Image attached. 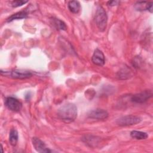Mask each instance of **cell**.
Returning a JSON list of instances; mask_svg holds the SVG:
<instances>
[{"label":"cell","mask_w":153,"mask_h":153,"mask_svg":"<svg viewBox=\"0 0 153 153\" xmlns=\"http://www.w3.org/2000/svg\"><path fill=\"white\" fill-rule=\"evenodd\" d=\"M5 105L11 111L19 112L22 108V103L16 98L13 97H8L5 99Z\"/></svg>","instance_id":"obj_5"},{"label":"cell","mask_w":153,"mask_h":153,"mask_svg":"<svg viewBox=\"0 0 153 153\" xmlns=\"http://www.w3.org/2000/svg\"><path fill=\"white\" fill-rule=\"evenodd\" d=\"M88 117L92 119L105 120L108 117V113L105 110L96 109L90 111L88 114Z\"/></svg>","instance_id":"obj_8"},{"label":"cell","mask_w":153,"mask_h":153,"mask_svg":"<svg viewBox=\"0 0 153 153\" xmlns=\"http://www.w3.org/2000/svg\"><path fill=\"white\" fill-rule=\"evenodd\" d=\"M119 3H120V1H108L107 4L109 6L112 7V6H115V5H118Z\"/></svg>","instance_id":"obj_17"},{"label":"cell","mask_w":153,"mask_h":153,"mask_svg":"<svg viewBox=\"0 0 153 153\" xmlns=\"http://www.w3.org/2000/svg\"><path fill=\"white\" fill-rule=\"evenodd\" d=\"M142 121L141 118L135 115H127L118 118L116 123L120 126H128L135 125Z\"/></svg>","instance_id":"obj_4"},{"label":"cell","mask_w":153,"mask_h":153,"mask_svg":"<svg viewBox=\"0 0 153 153\" xmlns=\"http://www.w3.org/2000/svg\"><path fill=\"white\" fill-rule=\"evenodd\" d=\"M57 115L63 122L66 123H71L77 117V108L73 103H66L59 109Z\"/></svg>","instance_id":"obj_1"},{"label":"cell","mask_w":153,"mask_h":153,"mask_svg":"<svg viewBox=\"0 0 153 153\" xmlns=\"http://www.w3.org/2000/svg\"><path fill=\"white\" fill-rule=\"evenodd\" d=\"M68 8L69 11L73 13H78L80 10V4L77 1H71L68 3Z\"/></svg>","instance_id":"obj_12"},{"label":"cell","mask_w":153,"mask_h":153,"mask_svg":"<svg viewBox=\"0 0 153 153\" xmlns=\"http://www.w3.org/2000/svg\"><path fill=\"white\" fill-rule=\"evenodd\" d=\"M152 91L151 90H145L134 94L131 97V101L137 103H142L151 98L152 96Z\"/></svg>","instance_id":"obj_6"},{"label":"cell","mask_w":153,"mask_h":153,"mask_svg":"<svg viewBox=\"0 0 153 153\" xmlns=\"http://www.w3.org/2000/svg\"><path fill=\"white\" fill-rule=\"evenodd\" d=\"M9 141L12 146H16L18 141V132L17 131L13 128L10 130L9 134Z\"/></svg>","instance_id":"obj_14"},{"label":"cell","mask_w":153,"mask_h":153,"mask_svg":"<svg viewBox=\"0 0 153 153\" xmlns=\"http://www.w3.org/2000/svg\"><path fill=\"white\" fill-rule=\"evenodd\" d=\"M52 20V23L54 25V26L58 30H66L67 27L66 24L62 20L58 19H55L53 18L51 19Z\"/></svg>","instance_id":"obj_15"},{"label":"cell","mask_w":153,"mask_h":153,"mask_svg":"<svg viewBox=\"0 0 153 153\" xmlns=\"http://www.w3.org/2000/svg\"><path fill=\"white\" fill-rule=\"evenodd\" d=\"M92 62L98 66H103L105 64V56L102 51L98 48L96 49L91 57Z\"/></svg>","instance_id":"obj_9"},{"label":"cell","mask_w":153,"mask_h":153,"mask_svg":"<svg viewBox=\"0 0 153 153\" xmlns=\"http://www.w3.org/2000/svg\"><path fill=\"white\" fill-rule=\"evenodd\" d=\"M152 2L147 1H139L137 2L134 4V8L137 11H143L148 10L150 13H152Z\"/></svg>","instance_id":"obj_10"},{"label":"cell","mask_w":153,"mask_h":153,"mask_svg":"<svg viewBox=\"0 0 153 153\" xmlns=\"http://www.w3.org/2000/svg\"><path fill=\"white\" fill-rule=\"evenodd\" d=\"M95 22L100 31L103 32L106 29L108 17L105 10L100 6L98 7L95 14Z\"/></svg>","instance_id":"obj_2"},{"label":"cell","mask_w":153,"mask_h":153,"mask_svg":"<svg viewBox=\"0 0 153 153\" xmlns=\"http://www.w3.org/2000/svg\"><path fill=\"white\" fill-rule=\"evenodd\" d=\"M27 17V13L26 11H20L15 14H13L11 16H10L9 17H8L7 19V22H11L14 20L23 19H26Z\"/></svg>","instance_id":"obj_11"},{"label":"cell","mask_w":153,"mask_h":153,"mask_svg":"<svg viewBox=\"0 0 153 153\" xmlns=\"http://www.w3.org/2000/svg\"><path fill=\"white\" fill-rule=\"evenodd\" d=\"M1 74L2 75L7 76L8 77H10L14 79H26L31 77L32 76V74L26 70H13L10 71H4L3 72L2 70L1 71Z\"/></svg>","instance_id":"obj_3"},{"label":"cell","mask_w":153,"mask_h":153,"mask_svg":"<svg viewBox=\"0 0 153 153\" xmlns=\"http://www.w3.org/2000/svg\"><path fill=\"white\" fill-rule=\"evenodd\" d=\"M130 136L132 138L136 139L137 140H143L146 139L148 135L146 133L140 131H137V130H133L130 133Z\"/></svg>","instance_id":"obj_13"},{"label":"cell","mask_w":153,"mask_h":153,"mask_svg":"<svg viewBox=\"0 0 153 153\" xmlns=\"http://www.w3.org/2000/svg\"><path fill=\"white\" fill-rule=\"evenodd\" d=\"M27 2V1H19V0L13 1L11 2V6L13 7H18L22 6L23 5L25 4Z\"/></svg>","instance_id":"obj_16"},{"label":"cell","mask_w":153,"mask_h":153,"mask_svg":"<svg viewBox=\"0 0 153 153\" xmlns=\"http://www.w3.org/2000/svg\"><path fill=\"white\" fill-rule=\"evenodd\" d=\"M32 142L35 149L38 152L47 153L51 152V151L46 146L45 144L38 137H33Z\"/></svg>","instance_id":"obj_7"}]
</instances>
